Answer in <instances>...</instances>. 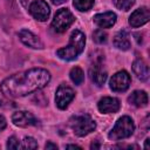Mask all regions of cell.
Wrapping results in <instances>:
<instances>
[{
	"label": "cell",
	"instance_id": "6da1fadb",
	"mask_svg": "<svg viewBox=\"0 0 150 150\" xmlns=\"http://www.w3.org/2000/svg\"><path fill=\"white\" fill-rule=\"evenodd\" d=\"M50 81V73L43 68H32L16 73L0 83L1 93L12 98H18L45 88Z\"/></svg>",
	"mask_w": 150,
	"mask_h": 150
},
{
	"label": "cell",
	"instance_id": "7a4b0ae2",
	"mask_svg": "<svg viewBox=\"0 0 150 150\" xmlns=\"http://www.w3.org/2000/svg\"><path fill=\"white\" fill-rule=\"evenodd\" d=\"M84 45H86V35L81 30L75 29L70 34L68 46L57 49L56 54L60 59L64 61H73L83 52Z\"/></svg>",
	"mask_w": 150,
	"mask_h": 150
},
{
	"label": "cell",
	"instance_id": "3957f363",
	"mask_svg": "<svg viewBox=\"0 0 150 150\" xmlns=\"http://www.w3.org/2000/svg\"><path fill=\"white\" fill-rule=\"evenodd\" d=\"M69 125L73 129L74 134L76 136H80V137L87 136L88 134H90L91 131H94L96 129L95 121L88 114L73 116L69 121Z\"/></svg>",
	"mask_w": 150,
	"mask_h": 150
},
{
	"label": "cell",
	"instance_id": "277c9868",
	"mask_svg": "<svg viewBox=\"0 0 150 150\" xmlns=\"http://www.w3.org/2000/svg\"><path fill=\"white\" fill-rule=\"evenodd\" d=\"M135 131V124L131 117L129 116H122L117 120L114 128L109 132L108 137L112 141H120L130 137Z\"/></svg>",
	"mask_w": 150,
	"mask_h": 150
},
{
	"label": "cell",
	"instance_id": "5b68a950",
	"mask_svg": "<svg viewBox=\"0 0 150 150\" xmlns=\"http://www.w3.org/2000/svg\"><path fill=\"white\" fill-rule=\"evenodd\" d=\"M75 18L73 13L68 8H62L56 12L53 21H52V28L56 33H63L66 32L70 25L74 22Z\"/></svg>",
	"mask_w": 150,
	"mask_h": 150
},
{
	"label": "cell",
	"instance_id": "8992f818",
	"mask_svg": "<svg viewBox=\"0 0 150 150\" xmlns=\"http://www.w3.org/2000/svg\"><path fill=\"white\" fill-rule=\"evenodd\" d=\"M74 97L75 91L73 90V88L67 84H61L55 93V103L59 109H66L74 100Z\"/></svg>",
	"mask_w": 150,
	"mask_h": 150
},
{
	"label": "cell",
	"instance_id": "52a82bcc",
	"mask_svg": "<svg viewBox=\"0 0 150 150\" xmlns=\"http://www.w3.org/2000/svg\"><path fill=\"white\" fill-rule=\"evenodd\" d=\"M130 82H131L130 75L125 70H120V71H117L116 74L112 75V77L110 79L109 86H110V89L112 91L122 93V91H125L129 88Z\"/></svg>",
	"mask_w": 150,
	"mask_h": 150
},
{
	"label": "cell",
	"instance_id": "ba28073f",
	"mask_svg": "<svg viewBox=\"0 0 150 150\" xmlns=\"http://www.w3.org/2000/svg\"><path fill=\"white\" fill-rule=\"evenodd\" d=\"M29 13L38 21H46L49 18L50 8L45 0H34L29 6Z\"/></svg>",
	"mask_w": 150,
	"mask_h": 150
},
{
	"label": "cell",
	"instance_id": "9c48e42d",
	"mask_svg": "<svg viewBox=\"0 0 150 150\" xmlns=\"http://www.w3.org/2000/svg\"><path fill=\"white\" fill-rule=\"evenodd\" d=\"M12 122L14 123V125L20 127V128H27V127H32V125H36L38 124V120L36 117L29 112V111H15L12 116Z\"/></svg>",
	"mask_w": 150,
	"mask_h": 150
},
{
	"label": "cell",
	"instance_id": "30bf717a",
	"mask_svg": "<svg viewBox=\"0 0 150 150\" xmlns=\"http://www.w3.org/2000/svg\"><path fill=\"white\" fill-rule=\"evenodd\" d=\"M150 19V11L148 7H141L131 13L129 16V25L134 28L145 25Z\"/></svg>",
	"mask_w": 150,
	"mask_h": 150
},
{
	"label": "cell",
	"instance_id": "8fae6325",
	"mask_svg": "<svg viewBox=\"0 0 150 150\" xmlns=\"http://www.w3.org/2000/svg\"><path fill=\"white\" fill-rule=\"evenodd\" d=\"M19 38H20L21 42L27 47H30L34 49L43 48V42L41 41V39L28 29H21L19 32Z\"/></svg>",
	"mask_w": 150,
	"mask_h": 150
},
{
	"label": "cell",
	"instance_id": "7c38bea8",
	"mask_svg": "<svg viewBox=\"0 0 150 150\" xmlns=\"http://www.w3.org/2000/svg\"><path fill=\"white\" fill-rule=\"evenodd\" d=\"M97 108H98L100 112H102V114H115L120 110L121 103L116 97L105 96L98 101Z\"/></svg>",
	"mask_w": 150,
	"mask_h": 150
},
{
	"label": "cell",
	"instance_id": "4fadbf2b",
	"mask_svg": "<svg viewBox=\"0 0 150 150\" xmlns=\"http://www.w3.org/2000/svg\"><path fill=\"white\" fill-rule=\"evenodd\" d=\"M90 79L91 81L97 86V87H102L104 84V82L107 81V71L103 69L102 67V61H95L94 64L91 66L90 70Z\"/></svg>",
	"mask_w": 150,
	"mask_h": 150
},
{
	"label": "cell",
	"instance_id": "5bb4252c",
	"mask_svg": "<svg viewBox=\"0 0 150 150\" xmlns=\"http://www.w3.org/2000/svg\"><path fill=\"white\" fill-rule=\"evenodd\" d=\"M116 19L117 16L114 12H104V13L96 14L94 16V22L100 28H110L115 25Z\"/></svg>",
	"mask_w": 150,
	"mask_h": 150
},
{
	"label": "cell",
	"instance_id": "9a60e30c",
	"mask_svg": "<svg viewBox=\"0 0 150 150\" xmlns=\"http://www.w3.org/2000/svg\"><path fill=\"white\" fill-rule=\"evenodd\" d=\"M132 71L141 81H146L149 79V67L146 62L142 59H137L132 63Z\"/></svg>",
	"mask_w": 150,
	"mask_h": 150
},
{
	"label": "cell",
	"instance_id": "2e32d148",
	"mask_svg": "<svg viewBox=\"0 0 150 150\" xmlns=\"http://www.w3.org/2000/svg\"><path fill=\"white\" fill-rule=\"evenodd\" d=\"M128 102L137 108L145 107L148 104V94L144 90H135L129 95Z\"/></svg>",
	"mask_w": 150,
	"mask_h": 150
},
{
	"label": "cell",
	"instance_id": "e0dca14e",
	"mask_svg": "<svg viewBox=\"0 0 150 150\" xmlns=\"http://www.w3.org/2000/svg\"><path fill=\"white\" fill-rule=\"evenodd\" d=\"M112 42H114V46L121 50H128L130 48V39L125 30H120L114 36Z\"/></svg>",
	"mask_w": 150,
	"mask_h": 150
},
{
	"label": "cell",
	"instance_id": "ac0fdd59",
	"mask_svg": "<svg viewBox=\"0 0 150 150\" xmlns=\"http://www.w3.org/2000/svg\"><path fill=\"white\" fill-rule=\"evenodd\" d=\"M69 76H70V80L75 84H77V86H80L83 82V80H84V73H83V70L80 67L71 68L70 69V73H69Z\"/></svg>",
	"mask_w": 150,
	"mask_h": 150
},
{
	"label": "cell",
	"instance_id": "d6986e66",
	"mask_svg": "<svg viewBox=\"0 0 150 150\" xmlns=\"http://www.w3.org/2000/svg\"><path fill=\"white\" fill-rule=\"evenodd\" d=\"M73 5H74V7L77 11L86 12V11H89L93 7L94 0H74L73 1Z\"/></svg>",
	"mask_w": 150,
	"mask_h": 150
},
{
	"label": "cell",
	"instance_id": "ffe728a7",
	"mask_svg": "<svg viewBox=\"0 0 150 150\" xmlns=\"http://www.w3.org/2000/svg\"><path fill=\"white\" fill-rule=\"evenodd\" d=\"M114 5L121 9V11H129L134 4H135V0H112Z\"/></svg>",
	"mask_w": 150,
	"mask_h": 150
},
{
	"label": "cell",
	"instance_id": "44dd1931",
	"mask_svg": "<svg viewBox=\"0 0 150 150\" xmlns=\"http://www.w3.org/2000/svg\"><path fill=\"white\" fill-rule=\"evenodd\" d=\"M107 39H108V35H107V33L103 29H96L93 33V40L96 43H98V45L105 43L107 42Z\"/></svg>",
	"mask_w": 150,
	"mask_h": 150
},
{
	"label": "cell",
	"instance_id": "7402d4cb",
	"mask_svg": "<svg viewBox=\"0 0 150 150\" xmlns=\"http://www.w3.org/2000/svg\"><path fill=\"white\" fill-rule=\"evenodd\" d=\"M20 148L25 150H32L38 148V143L33 137H25L22 143H20Z\"/></svg>",
	"mask_w": 150,
	"mask_h": 150
},
{
	"label": "cell",
	"instance_id": "603a6c76",
	"mask_svg": "<svg viewBox=\"0 0 150 150\" xmlns=\"http://www.w3.org/2000/svg\"><path fill=\"white\" fill-rule=\"evenodd\" d=\"M6 146H7V149H19L20 148V142L15 136H12V137L8 138Z\"/></svg>",
	"mask_w": 150,
	"mask_h": 150
},
{
	"label": "cell",
	"instance_id": "cb8c5ba5",
	"mask_svg": "<svg viewBox=\"0 0 150 150\" xmlns=\"http://www.w3.org/2000/svg\"><path fill=\"white\" fill-rule=\"evenodd\" d=\"M6 125H7L6 118H5L2 115H0V131H2V130L6 128Z\"/></svg>",
	"mask_w": 150,
	"mask_h": 150
},
{
	"label": "cell",
	"instance_id": "d4e9b609",
	"mask_svg": "<svg viewBox=\"0 0 150 150\" xmlns=\"http://www.w3.org/2000/svg\"><path fill=\"white\" fill-rule=\"evenodd\" d=\"M45 149H46V150H49V149H57V145L54 144V143H52V142H47L46 145H45Z\"/></svg>",
	"mask_w": 150,
	"mask_h": 150
},
{
	"label": "cell",
	"instance_id": "484cf974",
	"mask_svg": "<svg viewBox=\"0 0 150 150\" xmlns=\"http://www.w3.org/2000/svg\"><path fill=\"white\" fill-rule=\"evenodd\" d=\"M50 1H52V4H54V5L59 6V5H62V4H64L67 0H50Z\"/></svg>",
	"mask_w": 150,
	"mask_h": 150
},
{
	"label": "cell",
	"instance_id": "4316f807",
	"mask_svg": "<svg viewBox=\"0 0 150 150\" xmlns=\"http://www.w3.org/2000/svg\"><path fill=\"white\" fill-rule=\"evenodd\" d=\"M66 148H67V149H81V146H79V145H76V144H69V145H67Z\"/></svg>",
	"mask_w": 150,
	"mask_h": 150
},
{
	"label": "cell",
	"instance_id": "83f0119b",
	"mask_svg": "<svg viewBox=\"0 0 150 150\" xmlns=\"http://www.w3.org/2000/svg\"><path fill=\"white\" fill-rule=\"evenodd\" d=\"M144 149H150V138H146V139H145Z\"/></svg>",
	"mask_w": 150,
	"mask_h": 150
},
{
	"label": "cell",
	"instance_id": "f1b7e54d",
	"mask_svg": "<svg viewBox=\"0 0 150 150\" xmlns=\"http://www.w3.org/2000/svg\"><path fill=\"white\" fill-rule=\"evenodd\" d=\"M101 145L98 144V143H91V145H90V149H98Z\"/></svg>",
	"mask_w": 150,
	"mask_h": 150
}]
</instances>
